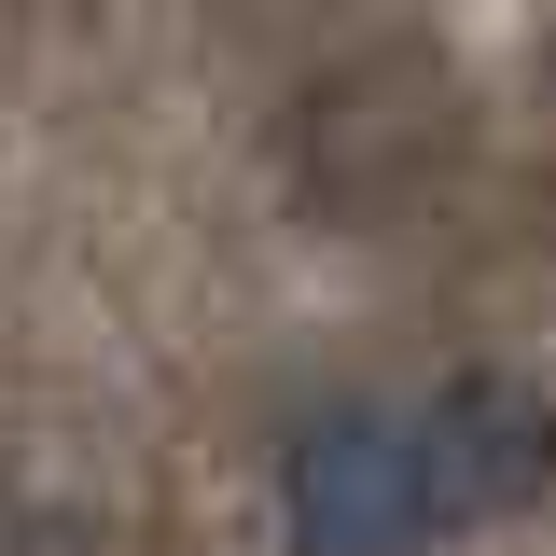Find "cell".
I'll list each match as a JSON object with an SVG mask.
<instances>
[{
    "label": "cell",
    "instance_id": "6da1fadb",
    "mask_svg": "<svg viewBox=\"0 0 556 556\" xmlns=\"http://www.w3.org/2000/svg\"><path fill=\"white\" fill-rule=\"evenodd\" d=\"M417 501H431V529H501V515H529L556 486V404L529 376H445L431 404H417Z\"/></svg>",
    "mask_w": 556,
    "mask_h": 556
},
{
    "label": "cell",
    "instance_id": "7a4b0ae2",
    "mask_svg": "<svg viewBox=\"0 0 556 556\" xmlns=\"http://www.w3.org/2000/svg\"><path fill=\"white\" fill-rule=\"evenodd\" d=\"M278 529H292V556H417L431 501H417L404 417H376V404L306 417L292 459H278Z\"/></svg>",
    "mask_w": 556,
    "mask_h": 556
}]
</instances>
